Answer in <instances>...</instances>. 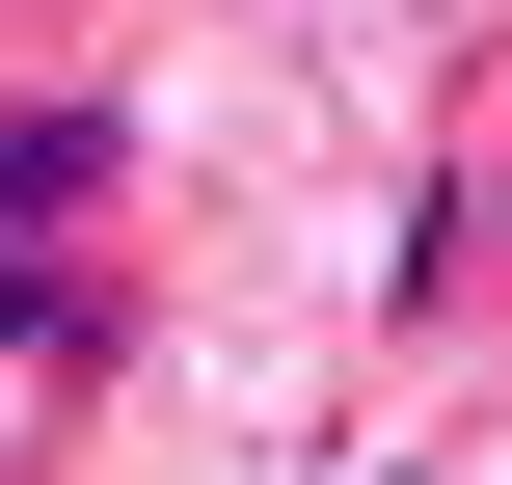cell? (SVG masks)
I'll return each instance as SVG.
<instances>
[{
	"instance_id": "cell-1",
	"label": "cell",
	"mask_w": 512,
	"mask_h": 485,
	"mask_svg": "<svg viewBox=\"0 0 512 485\" xmlns=\"http://www.w3.org/2000/svg\"><path fill=\"white\" fill-rule=\"evenodd\" d=\"M108 162H135L108 108H0V243H27V216H108Z\"/></svg>"
}]
</instances>
